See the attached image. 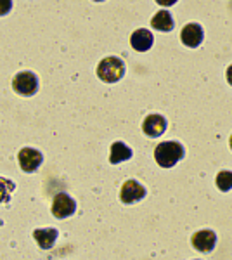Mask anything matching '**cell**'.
<instances>
[{"mask_svg":"<svg viewBox=\"0 0 232 260\" xmlns=\"http://www.w3.org/2000/svg\"><path fill=\"white\" fill-rule=\"evenodd\" d=\"M184 154H185V151L180 142L167 141L156 146L154 160L159 167H163V169H172V167H175L177 163L182 160Z\"/></svg>","mask_w":232,"mask_h":260,"instance_id":"1","label":"cell"},{"mask_svg":"<svg viewBox=\"0 0 232 260\" xmlns=\"http://www.w3.org/2000/svg\"><path fill=\"white\" fill-rule=\"evenodd\" d=\"M125 75V62L120 59V57L109 56L104 57L103 61L97 66V77L103 82L108 83H115L118 80H121Z\"/></svg>","mask_w":232,"mask_h":260,"instance_id":"2","label":"cell"},{"mask_svg":"<svg viewBox=\"0 0 232 260\" xmlns=\"http://www.w3.org/2000/svg\"><path fill=\"white\" fill-rule=\"evenodd\" d=\"M12 89L21 95H33L39 90V77L33 71H21L12 80Z\"/></svg>","mask_w":232,"mask_h":260,"instance_id":"3","label":"cell"},{"mask_svg":"<svg viewBox=\"0 0 232 260\" xmlns=\"http://www.w3.org/2000/svg\"><path fill=\"white\" fill-rule=\"evenodd\" d=\"M75 210H77V203L66 192H59L56 194V198L52 201V215L57 217V219H66V217L73 215Z\"/></svg>","mask_w":232,"mask_h":260,"instance_id":"4","label":"cell"},{"mask_svg":"<svg viewBox=\"0 0 232 260\" xmlns=\"http://www.w3.org/2000/svg\"><path fill=\"white\" fill-rule=\"evenodd\" d=\"M203 39H205V33H203V28L200 26L197 23H189L185 24L180 31V40L185 47L189 49H196L203 44Z\"/></svg>","mask_w":232,"mask_h":260,"instance_id":"5","label":"cell"},{"mask_svg":"<svg viewBox=\"0 0 232 260\" xmlns=\"http://www.w3.org/2000/svg\"><path fill=\"white\" fill-rule=\"evenodd\" d=\"M18 160H19L21 169L24 172H28V174H31V172H35L42 165L44 156H42L40 151H37L33 148H23L18 154Z\"/></svg>","mask_w":232,"mask_h":260,"instance_id":"6","label":"cell"},{"mask_svg":"<svg viewBox=\"0 0 232 260\" xmlns=\"http://www.w3.org/2000/svg\"><path fill=\"white\" fill-rule=\"evenodd\" d=\"M191 243L197 251H201V253H208V251H212L215 248V245H217V234L210 229L197 231V233L192 234Z\"/></svg>","mask_w":232,"mask_h":260,"instance_id":"7","label":"cell"},{"mask_svg":"<svg viewBox=\"0 0 232 260\" xmlns=\"http://www.w3.org/2000/svg\"><path fill=\"white\" fill-rule=\"evenodd\" d=\"M146 196V189L142 184H139L137 180L130 179L121 186V192H120V198L123 201L125 205L130 203H136V201H141Z\"/></svg>","mask_w":232,"mask_h":260,"instance_id":"8","label":"cell"},{"mask_svg":"<svg viewBox=\"0 0 232 260\" xmlns=\"http://www.w3.org/2000/svg\"><path fill=\"white\" fill-rule=\"evenodd\" d=\"M142 130L147 137H159L167 130V118L161 115H149L144 118Z\"/></svg>","mask_w":232,"mask_h":260,"instance_id":"9","label":"cell"},{"mask_svg":"<svg viewBox=\"0 0 232 260\" xmlns=\"http://www.w3.org/2000/svg\"><path fill=\"white\" fill-rule=\"evenodd\" d=\"M153 42H154L153 33L149 30H144V28L136 30L130 35V44H132V47L136 49L137 52H146V50H149L153 47Z\"/></svg>","mask_w":232,"mask_h":260,"instance_id":"10","label":"cell"},{"mask_svg":"<svg viewBox=\"0 0 232 260\" xmlns=\"http://www.w3.org/2000/svg\"><path fill=\"white\" fill-rule=\"evenodd\" d=\"M57 234H59V233H57V229H54V228L37 229L35 233H33V238H35L37 243L40 245V248L49 250V248H52V245L56 243Z\"/></svg>","mask_w":232,"mask_h":260,"instance_id":"11","label":"cell"},{"mask_svg":"<svg viewBox=\"0 0 232 260\" xmlns=\"http://www.w3.org/2000/svg\"><path fill=\"white\" fill-rule=\"evenodd\" d=\"M130 158H132V149H130L125 142H121V141L113 142L111 154H109V161H111L113 165H118V163L130 160Z\"/></svg>","mask_w":232,"mask_h":260,"instance_id":"12","label":"cell"},{"mask_svg":"<svg viewBox=\"0 0 232 260\" xmlns=\"http://www.w3.org/2000/svg\"><path fill=\"white\" fill-rule=\"evenodd\" d=\"M151 26L158 31H172L174 30V18L168 11H158L151 19Z\"/></svg>","mask_w":232,"mask_h":260,"instance_id":"13","label":"cell"},{"mask_svg":"<svg viewBox=\"0 0 232 260\" xmlns=\"http://www.w3.org/2000/svg\"><path fill=\"white\" fill-rule=\"evenodd\" d=\"M215 182H217V187L220 189L222 192H227L232 189V172L230 170H222L217 174V179H215Z\"/></svg>","mask_w":232,"mask_h":260,"instance_id":"14","label":"cell"},{"mask_svg":"<svg viewBox=\"0 0 232 260\" xmlns=\"http://www.w3.org/2000/svg\"><path fill=\"white\" fill-rule=\"evenodd\" d=\"M12 191H14V182L0 177V203H6V201H9Z\"/></svg>","mask_w":232,"mask_h":260,"instance_id":"15","label":"cell"},{"mask_svg":"<svg viewBox=\"0 0 232 260\" xmlns=\"http://www.w3.org/2000/svg\"><path fill=\"white\" fill-rule=\"evenodd\" d=\"M11 6H12V2H0V14H6V12H9L11 11Z\"/></svg>","mask_w":232,"mask_h":260,"instance_id":"16","label":"cell"},{"mask_svg":"<svg viewBox=\"0 0 232 260\" xmlns=\"http://www.w3.org/2000/svg\"><path fill=\"white\" fill-rule=\"evenodd\" d=\"M225 77H227V82H229L230 85H232V64L229 66V68H227V73H225Z\"/></svg>","mask_w":232,"mask_h":260,"instance_id":"17","label":"cell"},{"mask_svg":"<svg viewBox=\"0 0 232 260\" xmlns=\"http://www.w3.org/2000/svg\"><path fill=\"white\" fill-rule=\"evenodd\" d=\"M229 144H230V149H232V136H230V141H229Z\"/></svg>","mask_w":232,"mask_h":260,"instance_id":"18","label":"cell"}]
</instances>
